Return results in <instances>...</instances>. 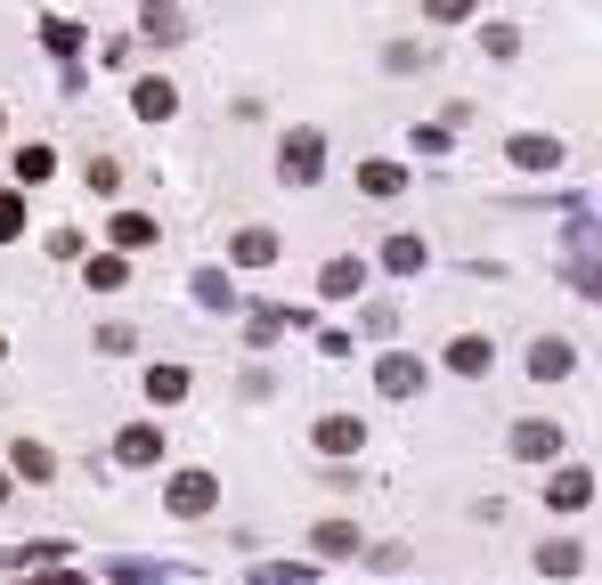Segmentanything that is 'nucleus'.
Wrapping results in <instances>:
<instances>
[{
	"mask_svg": "<svg viewBox=\"0 0 602 585\" xmlns=\"http://www.w3.org/2000/svg\"><path fill=\"white\" fill-rule=\"evenodd\" d=\"M204 505H212V479H204V472H179V479H172V512L196 520Z\"/></svg>",
	"mask_w": 602,
	"mask_h": 585,
	"instance_id": "1",
	"label": "nucleus"
},
{
	"mask_svg": "<svg viewBox=\"0 0 602 585\" xmlns=\"http://www.w3.org/2000/svg\"><path fill=\"white\" fill-rule=\"evenodd\" d=\"M529 358H537L529 374H570V350H562V342H537V350H529Z\"/></svg>",
	"mask_w": 602,
	"mask_h": 585,
	"instance_id": "2",
	"label": "nucleus"
},
{
	"mask_svg": "<svg viewBox=\"0 0 602 585\" xmlns=\"http://www.w3.org/2000/svg\"><path fill=\"white\" fill-rule=\"evenodd\" d=\"M554 505H562V512L587 505V472H562V479H554Z\"/></svg>",
	"mask_w": 602,
	"mask_h": 585,
	"instance_id": "3",
	"label": "nucleus"
},
{
	"mask_svg": "<svg viewBox=\"0 0 602 585\" xmlns=\"http://www.w3.org/2000/svg\"><path fill=\"white\" fill-rule=\"evenodd\" d=\"M139 114L163 122V114H172V90H163V81H147V90H139Z\"/></svg>",
	"mask_w": 602,
	"mask_h": 585,
	"instance_id": "4",
	"label": "nucleus"
},
{
	"mask_svg": "<svg viewBox=\"0 0 602 585\" xmlns=\"http://www.w3.org/2000/svg\"><path fill=\"white\" fill-rule=\"evenodd\" d=\"M9 228H17V203H0V244H9Z\"/></svg>",
	"mask_w": 602,
	"mask_h": 585,
	"instance_id": "5",
	"label": "nucleus"
}]
</instances>
